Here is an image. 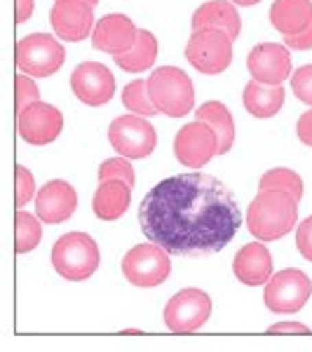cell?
<instances>
[{"instance_id": "44dd1931", "label": "cell", "mask_w": 312, "mask_h": 352, "mask_svg": "<svg viewBox=\"0 0 312 352\" xmlns=\"http://www.w3.org/2000/svg\"><path fill=\"white\" fill-rule=\"evenodd\" d=\"M285 87L282 85H263L258 80H249L242 92V104L249 116L254 118H272L285 106Z\"/></svg>"}, {"instance_id": "ac0fdd59", "label": "cell", "mask_w": 312, "mask_h": 352, "mask_svg": "<svg viewBox=\"0 0 312 352\" xmlns=\"http://www.w3.org/2000/svg\"><path fill=\"white\" fill-rule=\"evenodd\" d=\"M232 272L247 287H263L272 277V256L263 242L245 244L232 258Z\"/></svg>"}, {"instance_id": "d590c367", "label": "cell", "mask_w": 312, "mask_h": 352, "mask_svg": "<svg viewBox=\"0 0 312 352\" xmlns=\"http://www.w3.org/2000/svg\"><path fill=\"white\" fill-rule=\"evenodd\" d=\"M33 8H36L33 0H16V24H26L33 14Z\"/></svg>"}, {"instance_id": "d4e9b609", "label": "cell", "mask_w": 312, "mask_h": 352, "mask_svg": "<svg viewBox=\"0 0 312 352\" xmlns=\"http://www.w3.org/2000/svg\"><path fill=\"white\" fill-rule=\"evenodd\" d=\"M258 188L260 190H285L293 197V200L300 202V197H303V179H300L293 169L277 167V169H270V172H265L260 176Z\"/></svg>"}, {"instance_id": "74e56055", "label": "cell", "mask_w": 312, "mask_h": 352, "mask_svg": "<svg viewBox=\"0 0 312 352\" xmlns=\"http://www.w3.org/2000/svg\"><path fill=\"white\" fill-rule=\"evenodd\" d=\"M85 3H89L92 8H96V5H99V0H85Z\"/></svg>"}, {"instance_id": "e575fe53", "label": "cell", "mask_w": 312, "mask_h": 352, "mask_svg": "<svg viewBox=\"0 0 312 352\" xmlns=\"http://www.w3.org/2000/svg\"><path fill=\"white\" fill-rule=\"evenodd\" d=\"M268 331L270 333H310V327L300 324V322H277Z\"/></svg>"}, {"instance_id": "6da1fadb", "label": "cell", "mask_w": 312, "mask_h": 352, "mask_svg": "<svg viewBox=\"0 0 312 352\" xmlns=\"http://www.w3.org/2000/svg\"><path fill=\"white\" fill-rule=\"evenodd\" d=\"M139 226L172 256H209L237 235L242 212L223 181L190 172L153 186L141 200Z\"/></svg>"}, {"instance_id": "3957f363", "label": "cell", "mask_w": 312, "mask_h": 352, "mask_svg": "<svg viewBox=\"0 0 312 352\" xmlns=\"http://www.w3.org/2000/svg\"><path fill=\"white\" fill-rule=\"evenodd\" d=\"M148 96L162 116L183 118L195 109L192 80L177 66H160L148 78Z\"/></svg>"}, {"instance_id": "5bb4252c", "label": "cell", "mask_w": 312, "mask_h": 352, "mask_svg": "<svg viewBox=\"0 0 312 352\" xmlns=\"http://www.w3.org/2000/svg\"><path fill=\"white\" fill-rule=\"evenodd\" d=\"M49 24L56 38L68 43H80L94 26V8L85 0H56L49 10Z\"/></svg>"}, {"instance_id": "484cf974", "label": "cell", "mask_w": 312, "mask_h": 352, "mask_svg": "<svg viewBox=\"0 0 312 352\" xmlns=\"http://www.w3.org/2000/svg\"><path fill=\"white\" fill-rule=\"evenodd\" d=\"M43 221L28 212H16V254H28L43 240Z\"/></svg>"}, {"instance_id": "8d00e7d4", "label": "cell", "mask_w": 312, "mask_h": 352, "mask_svg": "<svg viewBox=\"0 0 312 352\" xmlns=\"http://www.w3.org/2000/svg\"><path fill=\"white\" fill-rule=\"evenodd\" d=\"M235 5H242V8H252V5H256L260 3V0H232Z\"/></svg>"}, {"instance_id": "f546056e", "label": "cell", "mask_w": 312, "mask_h": 352, "mask_svg": "<svg viewBox=\"0 0 312 352\" xmlns=\"http://www.w3.org/2000/svg\"><path fill=\"white\" fill-rule=\"evenodd\" d=\"M291 89L296 94L298 101L312 106V64L300 66L296 73L291 76Z\"/></svg>"}, {"instance_id": "836d02e7", "label": "cell", "mask_w": 312, "mask_h": 352, "mask_svg": "<svg viewBox=\"0 0 312 352\" xmlns=\"http://www.w3.org/2000/svg\"><path fill=\"white\" fill-rule=\"evenodd\" d=\"M285 43L291 50H312V24L305 31L296 33V36H287Z\"/></svg>"}, {"instance_id": "8fae6325", "label": "cell", "mask_w": 312, "mask_h": 352, "mask_svg": "<svg viewBox=\"0 0 312 352\" xmlns=\"http://www.w3.org/2000/svg\"><path fill=\"white\" fill-rule=\"evenodd\" d=\"M174 155L183 167L202 169L214 155H219V134L202 120L183 124L174 139Z\"/></svg>"}, {"instance_id": "277c9868", "label": "cell", "mask_w": 312, "mask_h": 352, "mask_svg": "<svg viewBox=\"0 0 312 352\" xmlns=\"http://www.w3.org/2000/svg\"><path fill=\"white\" fill-rule=\"evenodd\" d=\"M99 247L87 232H66L52 247V265L64 280L85 282L99 268Z\"/></svg>"}, {"instance_id": "4316f807", "label": "cell", "mask_w": 312, "mask_h": 352, "mask_svg": "<svg viewBox=\"0 0 312 352\" xmlns=\"http://www.w3.org/2000/svg\"><path fill=\"white\" fill-rule=\"evenodd\" d=\"M122 104L129 113H136V116H144V118H153L160 113L148 96V80L129 82L127 87L122 89Z\"/></svg>"}, {"instance_id": "7402d4cb", "label": "cell", "mask_w": 312, "mask_h": 352, "mask_svg": "<svg viewBox=\"0 0 312 352\" xmlns=\"http://www.w3.org/2000/svg\"><path fill=\"white\" fill-rule=\"evenodd\" d=\"M270 21L282 36H296L312 24V0H275Z\"/></svg>"}, {"instance_id": "52a82bcc", "label": "cell", "mask_w": 312, "mask_h": 352, "mask_svg": "<svg viewBox=\"0 0 312 352\" xmlns=\"http://www.w3.org/2000/svg\"><path fill=\"white\" fill-rule=\"evenodd\" d=\"M66 61L64 45L47 33H31L16 43V66L33 78H47Z\"/></svg>"}, {"instance_id": "ffe728a7", "label": "cell", "mask_w": 312, "mask_h": 352, "mask_svg": "<svg viewBox=\"0 0 312 352\" xmlns=\"http://www.w3.org/2000/svg\"><path fill=\"white\" fill-rule=\"evenodd\" d=\"M129 202H132V186L118 179L101 181L92 200L94 217L101 221H118L129 209Z\"/></svg>"}, {"instance_id": "30bf717a", "label": "cell", "mask_w": 312, "mask_h": 352, "mask_svg": "<svg viewBox=\"0 0 312 352\" xmlns=\"http://www.w3.org/2000/svg\"><path fill=\"white\" fill-rule=\"evenodd\" d=\"M312 282L303 270L287 268L280 270L265 285V305L280 315H293L310 300Z\"/></svg>"}, {"instance_id": "1f68e13d", "label": "cell", "mask_w": 312, "mask_h": 352, "mask_svg": "<svg viewBox=\"0 0 312 352\" xmlns=\"http://www.w3.org/2000/svg\"><path fill=\"white\" fill-rule=\"evenodd\" d=\"M296 249L300 252V256L312 263V217L300 221V226H296Z\"/></svg>"}, {"instance_id": "5b68a950", "label": "cell", "mask_w": 312, "mask_h": 352, "mask_svg": "<svg viewBox=\"0 0 312 352\" xmlns=\"http://www.w3.org/2000/svg\"><path fill=\"white\" fill-rule=\"evenodd\" d=\"M186 59L204 76H219L232 64V38L221 28H197L186 45Z\"/></svg>"}, {"instance_id": "ba28073f", "label": "cell", "mask_w": 312, "mask_h": 352, "mask_svg": "<svg viewBox=\"0 0 312 352\" xmlns=\"http://www.w3.org/2000/svg\"><path fill=\"white\" fill-rule=\"evenodd\" d=\"M109 141L113 151H118L122 157H127V160H141V157H148L155 151L157 132L144 116L129 113V116H120L111 122Z\"/></svg>"}, {"instance_id": "8992f818", "label": "cell", "mask_w": 312, "mask_h": 352, "mask_svg": "<svg viewBox=\"0 0 312 352\" xmlns=\"http://www.w3.org/2000/svg\"><path fill=\"white\" fill-rule=\"evenodd\" d=\"M122 275L134 287L151 289L160 287L172 275V261H169V252L155 242L136 244L129 249L122 258Z\"/></svg>"}, {"instance_id": "603a6c76", "label": "cell", "mask_w": 312, "mask_h": 352, "mask_svg": "<svg viewBox=\"0 0 312 352\" xmlns=\"http://www.w3.org/2000/svg\"><path fill=\"white\" fill-rule=\"evenodd\" d=\"M195 118L207 124H212L214 132L219 134V155L230 153L232 144H235V120L232 113L225 109V104L221 101H207L195 111Z\"/></svg>"}, {"instance_id": "4dcf8cb0", "label": "cell", "mask_w": 312, "mask_h": 352, "mask_svg": "<svg viewBox=\"0 0 312 352\" xmlns=\"http://www.w3.org/2000/svg\"><path fill=\"white\" fill-rule=\"evenodd\" d=\"M33 195H36L33 174L28 172L24 164H16V207H26Z\"/></svg>"}, {"instance_id": "2e32d148", "label": "cell", "mask_w": 312, "mask_h": 352, "mask_svg": "<svg viewBox=\"0 0 312 352\" xmlns=\"http://www.w3.org/2000/svg\"><path fill=\"white\" fill-rule=\"evenodd\" d=\"M136 41H139V28L134 26V21L127 14H106L94 26L92 45L99 52L120 56L129 52L136 45Z\"/></svg>"}, {"instance_id": "d6a6232c", "label": "cell", "mask_w": 312, "mask_h": 352, "mask_svg": "<svg viewBox=\"0 0 312 352\" xmlns=\"http://www.w3.org/2000/svg\"><path fill=\"white\" fill-rule=\"evenodd\" d=\"M296 134H298L300 144H305V146H310V148H312V109L305 111L303 116L298 118Z\"/></svg>"}, {"instance_id": "7a4b0ae2", "label": "cell", "mask_w": 312, "mask_h": 352, "mask_svg": "<svg viewBox=\"0 0 312 352\" xmlns=\"http://www.w3.org/2000/svg\"><path fill=\"white\" fill-rule=\"evenodd\" d=\"M298 200L285 190H260L247 209V228L260 242H275L298 226Z\"/></svg>"}, {"instance_id": "d6986e66", "label": "cell", "mask_w": 312, "mask_h": 352, "mask_svg": "<svg viewBox=\"0 0 312 352\" xmlns=\"http://www.w3.org/2000/svg\"><path fill=\"white\" fill-rule=\"evenodd\" d=\"M197 28H221L235 41L242 31V19L230 0H209L192 14V31Z\"/></svg>"}, {"instance_id": "9c48e42d", "label": "cell", "mask_w": 312, "mask_h": 352, "mask_svg": "<svg viewBox=\"0 0 312 352\" xmlns=\"http://www.w3.org/2000/svg\"><path fill=\"white\" fill-rule=\"evenodd\" d=\"M212 298L202 289H181L164 305V324L174 333H192L207 324Z\"/></svg>"}, {"instance_id": "e0dca14e", "label": "cell", "mask_w": 312, "mask_h": 352, "mask_svg": "<svg viewBox=\"0 0 312 352\" xmlns=\"http://www.w3.org/2000/svg\"><path fill=\"white\" fill-rule=\"evenodd\" d=\"M76 207H78L76 188L59 179L47 181L36 195V214L47 226L64 223V221H68L76 214Z\"/></svg>"}, {"instance_id": "7c38bea8", "label": "cell", "mask_w": 312, "mask_h": 352, "mask_svg": "<svg viewBox=\"0 0 312 352\" xmlns=\"http://www.w3.org/2000/svg\"><path fill=\"white\" fill-rule=\"evenodd\" d=\"M64 129V116L52 104L36 101L16 113V132L31 146H47L59 139Z\"/></svg>"}, {"instance_id": "9a60e30c", "label": "cell", "mask_w": 312, "mask_h": 352, "mask_svg": "<svg viewBox=\"0 0 312 352\" xmlns=\"http://www.w3.org/2000/svg\"><path fill=\"white\" fill-rule=\"evenodd\" d=\"M247 68L254 80L263 85H282L291 76V54L280 43H260L249 52Z\"/></svg>"}, {"instance_id": "4fadbf2b", "label": "cell", "mask_w": 312, "mask_h": 352, "mask_svg": "<svg viewBox=\"0 0 312 352\" xmlns=\"http://www.w3.org/2000/svg\"><path fill=\"white\" fill-rule=\"evenodd\" d=\"M73 94L87 106H104L115 94V78L111 68L99 61H82L71 73Z\"/></svg>"}, {"instance_id": "83f0119b", "label": "cell", "mask_w": 312, "mask_h": 352, "mask_svg": "<svg viewBox=\"0 0 312 352\" xmlns=\"http://www.w3.org/2000/svg\"><path fill=\"white\" fill-rule=\"evenodd\" d=\"M111 179H118V181H124L134 188L136 184V176H134V167L127 157H111V160L101 162L99 167V184L101 181H111Z\"/></svg>"}, {"instance_id": "cb8c5ba5", "label": "cell", "mask_w": 312, "mask_h": 352, "mask_svg": "<svg viewBox=\"0 0 312 352\" xmlns=\"http://www.w3.org/2000/svg\"><path fill=\"white\" fill-rule=\"evenodd\" d=\"M157 59V38L146 28H139V41L129 52L115 56V64L127 73H144Z\"/></svg>"}, {"instance_id": "f1b7e54d", "label": "cell", "mask_w": 312, "mask_h": 352, "mask_svg": "<svg viewBox=\"0 0 312 352\" xmlns=\"http://www.w3.org/2000/svg\"><path fill=\"white\" fill-rule=\"evenodd\" d=\"M41 101V89H38L36 80L26 73L16 76V113H21L26 106Z\"/></svg>"}]
</instances>
